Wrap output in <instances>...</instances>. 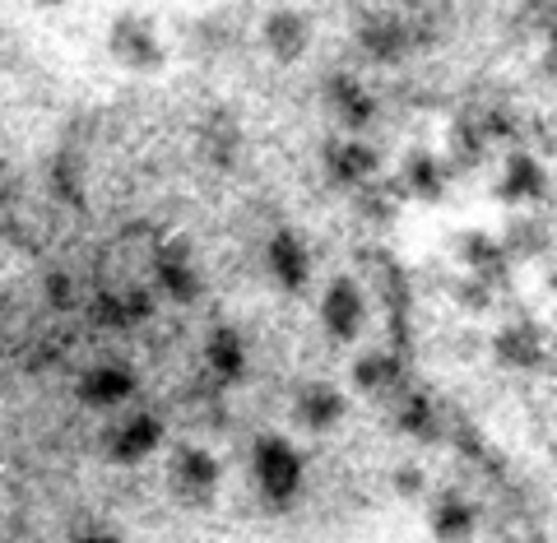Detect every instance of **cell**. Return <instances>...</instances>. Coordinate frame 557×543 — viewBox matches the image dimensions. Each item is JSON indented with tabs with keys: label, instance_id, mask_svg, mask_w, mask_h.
<instances>
[{
	"label": "cell",
	"instance_id": "cell-1",
	"mask_svg": "<svg viewBox=\"0 0 557 543\" xmlns=\"http://www.w3.org/2000/svg\"><path fill=\"white\" fill-rule=\"evenodd\" d=\"M307 483V455L284 432H260L251 442V488L265 511L284 516L298 506Z\"/></svg>",
	"mask_w": 557,
	"mask_h": 543
},
{
	"label": "cell",
	"instance_id": "cell-2",
	"mask_svg": "<svg viewBox=\"0 0 557 543\" xmlns=\"http://www.w3.org/2000/svg\"><path fill=\"white\" fill-rule=\"evenodd\" d=\"M423 38L428 28L413 10H362L354 20V42L372 65H405Z\"/></svg>",
	"mask_w": 557,
	"mask_h": 543
},
{
	"label": "cell",
	"instance_id": "cell-3",
	"mask_svg": "<svg viewBox=\"0 0 557 543\" xmlns=\"http://www.w3.org/2000/svg\"><path fill=\"white\" fill-rule=\"evenodd\" d=\"M223 483V465L209 446L182 442L168 451V497L186 506V511H209Z\"/></svg>",
	"mask_w": 557,
	"mask_h": 543
},
{
	"label": "cell",
	"instance_id": "cell-4",
	"mask_svg": "<svg viewBox=\"0 0 557 543\" xmlns=\"http://www.w3.org/2000/svg\"><path fill=\"white\" fill-rule=\"evenodd\" d=\"M368 321H372V303H368V288L358 284L354 274H335L330 284L321 288V303H317V325L330 344L339 348H354L362 335H368Z\"/></svg>",
	"mask_w": 557,
	"mask_h": 543
},
{
	"label": "cell",
	"instance_id": "cell-5",
	"mask_svg": "<svg viewBox=\"0 0 557 543\" xmlns=\"http://www.w3.org/2000/svg\"><path fill=\"white\" fill-rule=\"evenodd\" d=\"M108 57L126 70V75H159V70L168 65V47H163L149 14L121 10L108 24Z\"/></svg>",
	"mask_w": 557,
	"mask_h": 543
},
{
	"label": "cell",
	"instance_id": "cell-6",
	"mask_svg": "<svg viewBox=\"0 0 557 543\" xmlns=\"http://www.w3.org/2000/svg\"><path fill=\"white\" fill-rule=\"evenodd\" d=\"M493 358L507 372H539L544 362H553V335L534 311H511L507 321L493 330Z\"/></svg>",
	"mask_w": 557,
	"mask_h": 543
},
{
	"label": "cell",
	"instance_id": "cell-7",
	"mask_svg": "<svg viewBox=\"0 0 557 543\" xmlns=\"http://www.w3.org/2000/svg\"><path fill=\"white\" fill-rule=\"evenodd\" d=\"M168 446V428L159 414L149 409H135V414H121L102 432V460L116 465V469H131V465H145L153 460Z\"/></svg>",
	"mask_w": 557,
	"mask_h": 543
},
{
	"label": "cell",
	"instance_id": "cell-8",
	"mask_svg": "<svg viewBox=\"0 0 557 543\" xmlns=\"http://www.w3.org/2000/svg\"><path fill=\"white\" fill-rule=\"evenodd\" d=\"M321 168H325V177H330V186H339V190H362L368 182H376V177H386V163H381V149L372 145L368 135H344V131H335L321 145Z\"/></svg>",
	"mask_w": 557,
	"mask_h": 543
},
{
	"label": "cell",
	"instance_id": "cell-9",
	"mask_svg": "<svg viewBox=\"0 0 557 543\" xmlns=\"http://www.w3.org/2000/svg\"><path fill=\"white\" fill-rule=\"evenodd\" d=\"M548 190H553V182H548V168L539 153H530V149L502 153L497 177H493V200L507 209V214L511 209H544Z\"/></svg>",
	"mask_w": 557,
	"mask_h": 543
},
{
	"label": "cell",
	"instance_id": "cell-10",
	"mask_svg": "<svg viewBox=\"0 0 557 543\" xmlns=\"http://www.w3.org/2000/svg\"><path fill=\"white\" fill-rule=\"evenodd\" d=\"M450 256L465 274H479L487 279L497 293H511L516 284V260L502 247V233H487V227H460L450 233Z\"/></svg>",
	"mask_w": 557,
	"mask_h": 543
},
{
	"label": "cell",
	"instance_id": "cell-11",
	"mask_svg": "<svg viewBox=\"0 0 557 543\" xmlns=\"http://www.w3.org/2000/svg\"><path fill=\"white\" fill-rule=\"evenodd\" d=\"M348 385H354V395H362V399L391 405V399L413 381H409V362L399 348L372 344V348H358L354 362H348Z\"/></svg>",
	"mask_w": 557,
	"mask_h": 543
},
{
	"label": "cell",
	"instance_id": "cell-12",
	"mask_svg": "<svg viewBox=\"0 0 557 543\" xmlns=\"http://www.w3.org/2000/svg\"><path fill=\"white\" fill-rule=\"evenodd\" d=\"M321 102H325L330 121H335L344 135H368L376 126V116H381L376 94L354 75V70H335V75H325L321 79Z\"/></svg>",
	"mask_w": 557,
	"mask_h": 543
},
{
	"label": "cell",
	"instance_id": "cell-13",
	"mask_svg": "<svg viewBox=\"0 0 557 543\" xmlns=\"http://www.w3.org/2000/svg\"><path fill=\"white\" fill-rule=\"evenodd\" d=\"M288 418H293V428L307 432V436H330V432L344 428L348 395L335 381H302L288 399Z\"/></svg>",
	"mask_w": 557,
	"mask_h": 543
},
{
	"label": "cell",
	"instance_id": "cell-14",
	"mask_svg": "<svg viewBox=\"0 0 557 543\" xmlns=\"http://www.w3.org/2000/svg\"><path fill=\"white\" fill-rule=\"evenodd\" d=\"M265 274L278 293L298 297L311 288V274H317V260H311V247L298 227H274L265 242Z\"/></svg>",
	"mask_w": 557,
	"mask_h": 543
},
{
	"label": "cell",
	"instance_id": "cell-15",
	"mask_svg": "<svg viewBox=\"0 0 557 543\" xmlns=\"http://www.w3.org/2000/svg\"><path fill=\"white\" fill-rule=\"evenodd\" d=\"M311 42H317V24H311V14L298 10V5H274L265 10V20H260V47H265V57L278 61V65H298Z\"/></svg>",
	"mask_w": 557,
	"mask_h": 543
},
{
	"label": "cell",
	"instance_id": "cell-16",
	"mask_svg": "<svg viewBox=\"0 0 557 543\" xmlns=\"http://www.w3.org/2000/svg\"><path fill=\"white\" fill-rule=\"evenodd\" d=\"M456 177H460V172L450 168L446 149L413 145V149H405V159H399V182H405L409 200H418V205H446Z\"/></svg>",
	"mask_w": 557,
	"mask_h": 543
},
{
	"label": "cell",
	"instance_id": "cell-17",
	"mask_svg": "<svg viewBox=\"0 0 557 543\" xmlns=\"http://www.w3.org/2000/svg\"><path fill=\"white\" fill-rule=\"evenodd\" d=\"M149 284L159 288V297L172 303V307H196L205 297V274H200L196 260H190L186 242H163L159 256H153V279Z\"/></svg>",
	"mask_w": 557,
	"mask_h": 543
},
{
	"label": "cell",
	"instance_id": "cell-18",
	"mask_svg": "<svg viewBox=\"0 0 557 543\" xmlns=\"http://www.w3.org/2000/svg\"><path fill=\"white\" fill-rule=\"evenodd\" d=\"M483 511L465 488H437L428 497V534L432 543H474L479 539Z\"/></svg>",
	"mask_w": 557,
	"mask_h": 543
},
{
	"label": "cell",
	"instance_id": "cell-19",
	"mask_svg": "<svg viewBox=\"0 0 557 543\" xmlns=\"http://www.w3.org/2000/svg\"><path fill=\"white\" fill-rule=\"evenodd\" d=\"M139 391V377L131 372L126 362H94L75 377V399L94 414H112V409H126Z\"/></svg>",
	"mask_w": 557,
	"mask_h": 543
},
{
	"label": "cell",
	"instance_id": "cell-20",
	"mask_svg": "<svg viewBox=\"0 0 557 543\" xmlns=\"http://www.w3.org/2000/svg\"><path fill=\"white\" fill-rule=\"evenodd\" d=\"M391 423L399 436H409L413 446H437L446 436L442 405L423 391V385H405V391L391 399Z\"/></svg>",
	"mask_w": 557,
	"mask_h": 543
},
{
	"label": "cell",
	"instance_id": "cell-21",
	"mask_svg": "<svg viewBox=\"0 0 557 543\" xmlns=\"http://www.w3.org/2000/svg\"><path fill=\"white\" fill-rule=\"evenodd\" d=\"M200 362H205L209 381H219V385H237L242 377L251 372L247 335H242L237 325H228V321L209 325V335H205V348H200Z\"/></svg>",
	"mask_w": 557,
	"mask_h": 543
},
{
	"label": "cell",
	"instance_id": "cell-22",
	"mask_svg": "<svg viewBox=\"0 0 557 543\" xmlns=\"http://www.w3.org/2000/svg\"><path fill=\"white\" fill-rule=\"evenodd\" d=\"M493 149H497V145H493V135H487V126H483L479 112L450 116V126H446V159H450V168H456L460 177H474L479 168H487Z\"/></svg>",
	"mask_w": 557,
	"mask_h": 543
},
{
	"label": "cell",
	"instance_id": "cell-23",
	"mask_svg": "<svg viewBox=\"0 0 557 543\" xmlns=\"http://www.w3.org/2000/svg\"><path fill=\"white\" fill-rule=\"evenodd\" d=\"M502 247L516 266H534L553 251V223L544 209H511L507 223H502Z\"/></svg>",
	"mask_w": 557,
	"mask_h": 543
},
{
	"label": "cell",
	"instance_id": "cell-24",
	"mask_svg": "<svg viewBox=\"0 0 557 543\" xmlns=\"http://www.w3.org/2000/svg\"><path fill=\"white\" fill-rule=\"evenodd\" d=\"M405 200H409L405 182L399 177H376L362 190H354V219L362 227H372V233H391V227L399 223V214H405Z\"/></svg>",
	"mask_w": 557,
	"mask_h": 543
},
{
	"label": "cell",
	"instance_id": "cell-25",
	"mask_svg": "<svg viewBox=\"0 0 557 543\" xmlns=\"http://www.w3.org/2000/svg\"><path fill=\"white\" fill-rule=\"evenodd\" d=\"M446 293H450V303H456L460 311H469V317H487V311L497 307V288L487 284V279H479V274H450L446 279Z\"/></svg>",
	"mask_w": 557,
	"mask_h": 543
},
{
	"label": "cell",
	"instance_id": "cell-26",
	"mask_svg": "<svg viewBox=\"0 0 557 543\" xmlns=\"http://www.w3.org/2000/svg\"><path fill=\"white\" fill-rule=\"evenodd\" d=\"M200 145H205V153H209V163L233 168V163H237V149H242V131L233 126L228 116H205Z\"/></svg>",
	"mask_w": 557,
	"mask_h": 543
},
{
	"label": "cell",
	"instance_id": "cell-27",
	"mask_svg": "<svg viewBox=\"0 0 557 543\" xmlns=\"http://www.w3.org/2000/svg\"><path fill=\"white\" fill-rule=\"evenodd\" d=\"M391 493H395L399 502H428V497H432L428 469H423V465H413V460L395 465V469H391Z\"/></svg>",
	"mask_w": 557,
	"mask_h": 543
},
{
	"label": "cell",
	"instance_id": "cell-28",
	"mask_svg": "<svg viewBox=\"0 0 557 543\" xmlns=\"http://www.w3.org/2000/svg\"><path fill=\"white\" fill-rule=\"evenodd\" d=\"M42 297H47V307H51V311H70V307H75V279H70L65 270H47V279H42Z\"/></svg>",
	"mask_w": 557,
	"mask_h": 543
},
{
	"label": "cell",
	"instance_id": "cell-29",
	"mask_svg": "<svg viewBox=\"0 0 557 543\" xmlns=\"http://www.w3.org/2000/svg\"><path fill=\"white\" fill-rule=\"evenodd\" d=\"M70 543H126V534L112 530V525H79Z\"/></svg>",
	"mask_w": 557,
	"mask_h": 543
},
{
	"label": "cell",
	"instance_id": "cell-30",
	"mask_svg": "<svg viewBox=\"0 0 557 543\" xmlns=\"http://www.w3.org/2000/svg\"><path fill=\"white\" fill-rule=\"evenodd\" d=\"M539 42H544V51H539V75L557 84V24H553V28H548Z\"/></svg>",
	"mask_w": 557,
	"mask_h": 543
},
{
	"label": "cell",
	"instance_id": "cell-31",
	"mask_svg": "<svg viewBox=\"0 0 557 543\" xmlns=\"http://www.w3.org/2000/svg\"><path fill=\"white\" fill-rule=\"evenodd\" d=\"M28 5H33V10H65L70 0H28Z\"/></svg>",
	"mask_w": 557,
	"mask_h": 543
},
{
	"label": "cell",
	"instance_id": "cell-32",
	"mask_svg": "<svg viewBox=\"0 0 557 543\" xmlns=\"http://www.w3.org/2000/svg\"><path fill=\"white\" fill-rule=\"evenodd\" d=\"M399 5H405V10H423L428 0H399Z\"/></svg>",
	"mask_w": 557,
	"mask_h": 543
},
{
	"label": "cell",
	"instance_id": "cell-33",
	"mask_svg": "<svg viewBox=\"0 0 557 543\" xmlns=\"http://www.w3.org/2000/svg\"><path fill=\"white\" fill-rule=\"evenodd\" d=\"M553 367H557V335H553Z\"/></svg>",
	"mask_w": 557,
	"mask_h": 543
}]
</instances>
